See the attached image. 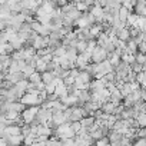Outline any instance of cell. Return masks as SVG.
<instances>
[{"instance_id": "24", "label": "cell", "mask_w": 146, "mask_h": 146, "mask_svg": "<svg viewBox=\"0 0 146 146\" xmlns=\"http://www.w3.org/2000/svg\"><path fill=\"white\" fill-rule=\"evenodd\" d=\"M135 62H136L137 64H140V66H143V64L146 63V54H143V53H140V52H137V53L135 54Z\"/></svg>"}, {"instance_id": "4", "label": "cell", "mask_w": 146, "mask_h": 146, "mask_svg": "<svg viewBox=\"0 0 146 146\" xmlns=\"http://www.w3.org/2000/svg\"><path fill=\"white\" fill-rule=\"evenodd\" d=\"M86 116H89V113L82 106H75V108H72V115H70L69 120H72V122H80Z\"/></svg>"}, {"instance_id": "5", "label": "cell", "mask_w": 146, "mask_h": 146, "mask_svg": "<svg viewBox=\"0 0 146 146\" xmlns=\"http://www.w3.org/2000/svg\"><path fill=\"white\" fill-rule=\"evenodd\" d=\"M108 59H109L108 52L103 50L102 47L96 46V49H95L93 53H92V62H93V63H102V62H105V60H108Z\"/></svg>"}, {"instance_id": "19", "label": "cell", "mask_w": 146, "mask_h": 146, "mask_svg": "<svg viewBox=\"0 0 146 146\" xmlns=\"http://www.w3.org/2000/svg\"><path fill=\"white\" fill-rule=\"evenodd\" d=\"M133 27H136V29L140 30V32H145V29H146V17L137 16V20H136V23H135Z\"/></svg>"}, {"instance_id": "32", "label": "cell", "mask_w": 146, "mask_h": 146, "mask_svg": "<svg viewBox=\"0 0 146 146\" xmlns=\"http://www.w3.org/2000/svg\"><path fill=\"white\" fill-rule=\"evenodd\" d=\"M5 78H6L5 73H0V82H3V80H5Z\"/></svg>"}, {"instance_id": "26", "label": "cell", "mask_w": 146, "mask_h": 146, "mask_svg": "<svg viewBox=\"0 0 146 146\" xmlns=\"http://www.w3.org/2000/svg\"><path fill=\"white\" fill-rule=\"evenodd\" d=\"M110 142H109V137H102L99 140L95 142V146H109Z\"/></svg>"}, {"instance_id": "22", "label": "cell", "mask_w": 146, "mask_h": 146, "mask_svg": "<svg viewBox=\"0 0 146 146\" xmlns=\"http://www.w3.org/2000/svg\"><path fill=\"white\" fill-rule=\"evenodd\" d=\"M139 125V127H146V112L145 113H139L135 119Z\"/></svg>"}, {"instance_id": "30", "label": "cell", "mask_w": 146, "mask_h": 146, "mask_svg": "<svg viewBox=\"0 0 146 146\" xmlns=\"http://www.w3.org/2000/svg\"><path fill=\"white\" fill-rule=\"evenodd\" d=\"M140 99H142V102H146V90L145 89H140Z\"/></svg>"}, {"instance_id": "29", "label": "cell", "mask_w": 146, "mask_h": 146, "mask_svg": "<svg viewBox=\"0 0 146 146\" xmlns=\"http://www.w3.org/2000/svg\"><path fill=\"white\" fill-rule=\"evenodd\" d=\"M133 146H146V139H137L133 143Z\"/></svg>"}, {"instance_id": "27", "label": "cell", "mask_w": 146, "mask_h": 146, "mask_svg": "<svg viewBox=\"0 0 146 146\" xmlns=\"http://www.w3.org/2000/svg\"><path fill=\"white\" fill-rule=\"evenodd\" d=\"M46 146H63V143L57 139H49L46 142Z\"/></svg>"}, {"instance_id": "8", "label": "cell", "mask_w": 146, "mask_h": 146, "mask_svg": "<svg viewBox=\"0 0 146 146\" xmlns=\"http://www.w3.org/2000/svg\"><path fill=\"white\" fill-rule=\"evenodd\" d=\"M69 88L63 83V80H60L59 83H57V86H56V90H54V96L56 98H59V99H62V98H64V96H67L69 93Z\"/></svg>"}, {"instance_id": "33", "label": "cell", "mask_w": 146, "mask_h": 146, "mask_svg": "<svg viewBox=\"0 0 146 146\" xmlns=\"http://www.w3.org/2000/svg\"><path fill=\"white\" fill-rule=\"evenodd\" d=\"M0 146H9L6 142H3V140H0Z\"/></svg>"}, {"instance_id": "28", "label": "cell", "mask_w": 146, "mask_h": 146, "mask_svg": "<svg viewBox=\"0 0 146 146\" xmlns=\"http://www.w3.org/2000/svg\"><path fill=\"white\" fill-rule=\"evenodd\" d=\"M130 69H132V72L135 73V75H137V73L143 72V67H142L140 64H137V63H133V64L130 66Z\"/></svg>"}, {"instance_id": "18", "label": "cell", "mask_w": 146, "mask_h": 146, "mask_svg": "<svg viewBox=\"0 0 146 146\" xmlns=\"http://www.w3.org/2000/svg\"><path fill=\"white\" fill-rule=\"evenodd\" d=\"M136 82L140 85V89L146 90V72H140L136 75Z\"/></svg>"}, {"instance_id": "35", "label": "cell", "mask_w": 146, "mask_h": 146, "mask_svg": "<svg viewBox=\"0 0 146 146\" xmlns=\"http://www.w3.org/2000/svg\"><path fill=\"white\" fill-rule=\"evenodd\" d=\"M109 146H110V145H109Z\"/></svg>"}, {"instance_id": "16", "label": "cell", "mask_w": 146, "mask_h": 146, "mask_svg": "<svg viewBox=\"0 0 146 146\" xmlns=\"http://www.w3.org/2000/svg\"><path fill=\"white\" fill-rule=\"evenodd\" d=\"M54 79H56V78H54V75H53V72H44V73H42V82L44 83V86L53 83Z\"/></svg>"}, {"instance_id": "10", "label": "cell", "mask_w": 146, "mask_h": 146, "mask_svg": "<svg viewBox=\"0 0 146 146\" xmlns=\"http://www.w3.org/2000/svg\"><path fill=\"white\" fill-rule=\"evenodd\" d=\"M60 102H62L66 108H67V106H73V108H75V106L79 103V100H78V98H76L75 95H67V96L62 98Z\"/></svg>"}, {"instance_id": "2", "label": "cell", "mask_w": 146, "mask_h": 146, "mask_svg": "<svg viewBox=\"0 0 146 146\" xmlns=\"http://www.w3.org/2000/svg\"><path fill=\"white\" fill-rule=\"evenodd\" d=\"M22 105H25V106H27V108H39V105H42L43 103V100H42V98L40 96H37V95H32V93H26V95H23L22 98H20V100H19Z\"/></svg>"}, {"instance_id": "11", "label": "cell", "mask_w": 146, "mask_h": 146, "mask_svg": "<svg viewBox=\"0 0 146 146\" xmlns=\"http://www.w3.org/2000/svg\"><path fill=\"white\" fill-rule=\"evenodd\" d=\"M52 135V129L49 127V126H46V125H37L36 126V136L39 137V136H50Z\"/></svg>"}, {"instance_id": "7", "label": "cell", "mask_w": 146, "mask_h": 146, "mask_svg": "<svg viewBox=\"0 0 146 146\" xmlns=\"http://www.w3.org/2000/svg\"><path fill=\"white\" fill-rule=\"evenodd\" d=\"M25 79H26V78H25V75H23L22 72H17V73H7L6 78H5V80L10 82L13 86H15V85H17L19 82L25 80Z\"/></svg>"}, {"instance_id": "12", "label": "cell", "mask_w": 146, "mask_h": 146, "mask_svg": "<svg viewBox=\"0 0 146 146\" xmlns=\"http://www.w3.org/2000/svg\"><path fill=\"white\" fill-rule=\"evenodd\" d=\"M116 36H117V39H119V40H122V42L127 43V42L130 40V29L126 26V27H123L122 30H119Z\"/></svg>"}, {"instance_id": "14", "label": "cell", "mask_w": 146, "mask_h": 146, "mask_svg": "<svg viewBox=\"0 0 146 146\" xmlns=\"http://www.w3.org/2000/svg\"><path fill=\"white\" fill-rule=\"evenodd\" d=\"M47 64L49 63H46V62H43L40 57H37L36 56V72H39V73H44V72H47Z\"/></svg>"}, {"instance_id": "20", "label": "cell", "mask_w": 146, "mask_h": 146, "mask_svg": "<svg viewBox=\"0 0 146 146\" xmlns=\"http://www.w3.org/2000/svg\"><path fill=\"white\" fill-rule=\"evenodd\" d=\"M27 80H29V83H32V85H39V83L42 82V73L35 72L32 76H29V78H27Z\"/></svg>"}, {"instance_id": "6", "label": "cell", "mask_w": 146, "mask_h": 146, "mask_svg": "<svg viewBox=\"0 0 146 146\" xmlns=\"http://www.w3.org/2000/svg\"><path fill=\"white\" fill-rule=\"evenodd\" d=\"M90 60H92V56H90V54L82 53V54L78 56V59H76V62H75V66H78L79 69H85V70H86V67L90 64V63H89Z\"/></svg>"}, {"instance_id": "1", "label": "cell", "mask_w": 146, "mask_h": 146, "mask_svg": "<svg viewBox=\"0 0 146 146\" xmlns=\"http://www.w3.org/2000/svg\"><path fill=\"white\" fill-rule=\"evenodd\" d=\"M56 136L62 140H66V139H75L76 137V133L72 130L70 127V123H63L60 126L56 127Z\"/></svg>"}, {"instance_id": "17", "label": "cell", "mask_w": 146, "mask_h": 146, "mask_svg": "<svg viewBox=\"0 0 146 146\" xmlns=\"http://www.w3.org/2000/svg\"><path fill=\"white\" fill-rule=\"evenodd\" d=\"M132 15V12H129L127 9H125V7H120L119 9V12H117V16H119V20L120 22H123V23H126L127 22V19H129V16Z\"/></svg>"}, {"instance_id": "13", "label": "cell", "mask_w": 146, "mask_h": 146, "mask_svg": "<svg viewBox=\"0 0 146 146\" xmlns=\"http://www.w3.org/2000/svg\"><path fill=\"white\" fill-rule=\"evenodd\" d=\"M115 109H116V106L112 103V102H105V103H102V108H100V110L103 112V113H106V115H113V112H115Z\"/></svg>"}, {"instance_id": "31", "label": "cell", "mask_w": 146, "mask_h": 146, "mask_svg": "<svg viewBox=\"0 0 146 146\" xmlns=\"http://www.w3.org/2000/svg\"><path fill=\"white\" fill-rule=\"evenodd\" d=\"M3 132H5V126H3L2 123H0V136L3 135Z\"/></svg>"}, {"instance_id": "9", "label": "cell", "mask_w": 146, "mask_h": 146, "mask_svg": "<svg viewBox=\"0 0 146 146\" xmlns=\"http://www.w3.org/2000/svg\"><path fill=\"white\" fill-rule=\"evenodd\" d=\"M3 142H6L9 146H20L25 140V136L23 135H19V136H12V137H5L2 139Z\"/></svg>"}, {"instance_id": "34", "label": "cell", "mask_w": 146, "mask_h": 146, "mask_svg": "<svg viewBox=\"0 0 146 146\" xmlns=\"http://www.w3.org/2000/svg\"><path fill=\"white\" fill-rule=\"evenodd\" d=\"M142 67H143V72H146V63H145V64H143Z\"/></svg>"}, {"instance_id": "25", "label": "cell", "mask_w": 146, "mask_h": 146, "mask_svg": "<svg viewBox=\"0 0 146 146\" xmlns=\"http://www.w3.org/2000/svg\"><path fill=\"white\" fill-rule=\"evenodd\" d=\"M70 127H72V130L75 132L76 135L82 130V125H80V122H72V123H70Z\"/></svg>"}, {"instance_id": "3", "label": "cell", "mask_w": 146, "mask_h": 146, "mask_svg": "<svg viewBox=\"0 0 146 146\" xmlns=\"http://www.w3.org/2000/svg\"><path fill=\"white\" fill-rule=\"evenodd\" d=\"M37 112H39V108H27L22 112V120L25 125H32L36 122V116H37Z\"/></svg>"}, {"instance_id": "21", "label": "cell", "mask_w": 146, "mask_h": 146, "mask_svg": "<svg viewBox=\"0 0 146 146\" xmlns=\"http://www.w3.org/2000/svg\"><path fill=\"white\" fill-rule=\"evenodd\" d=\"M88 44H89V42L78 40V43H76V50H78V53H79V54L85 53V52H86V49H88Z\"/></svg>"}, {"instance_id": "23", "label": "cell", "mask_w": 146, "mask_h": 146, "mask_svg": "<svg viewBox=\"0 0 146 146\" xmlns=\"http://www.w3.org/2000/svg\"><path fill=\"white\" fill-rule=\"evenodd\" d=\"M17 72H20L19 62L12 59V63H10V66H9V70H7V73H17Z\"/></svg>"}, {"instance_id": "15", "label": "cell", "mask_w": 146, "mask_h": 146, "mask_svg": "<svg viewBox=\"0 0 146 146\" xmlns=\"http://www.w3.org/2000/svg\"><path fill=\"white\" fill-rule=\"evenodd\" d=\"M95 122H96V119L93 117V116H86V117H83L82 120H80V125H82V127H85V129H90L93 125H95Z\"/></svg>"}]
</instances>
